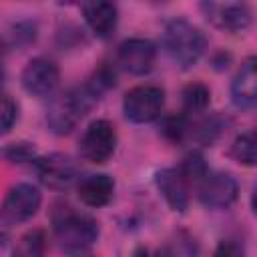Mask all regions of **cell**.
Wrapping results in <instances>:
<instances>
[{
  "label": "cell",
  "mask_w": 257,
  "mask_h": 257,
  "mask_svg": "<svg viewBox=\"0 0 257 257\" xmlns=\"http://www.w3.org/2000/svg\"><path fill=\"white\" fill-rule=\"evenodd\" d=\"M50 221L56 245L60 247V251L72 257L82 255L86 249H90L100 235L98 221L86 213L76 211L68 203H56L52 207Z\"/></svg>",
  "instance_id": "1"
},
{
  "label": "cell",
  "mask_w": 257,
  "mask_h": 257,
  "mask_svg": "<svg viewBox=\"0 0 257 257\" xmlns=\"http://www.w3.org/2000/svg\"><path fill=\"white\" fill-rule=\"evenodd\" d=\"M98 100H100V96L86 82L60 92L58 96H54L50 100V104L46 108L48 128L58 137L70 135Z\"/></svg>",
  "instance_id": "2"
},
{
  "label": "cell",
  "mask_w": 257,
  "mask_h": 257,
  "mask_svg": "<svg viewBox=\"0 0 257 257\" xmlns=\"http://www.w3.org/2000/svg\"><path fill=\"white\" fill-rule=\"evenodd\" d=\"M163 46L169 58L183 70L193 68L207 50V36L185 18H173L163 28Z\"/></svg>",
  "instance_id": "3"
},
{
  "label": "cell",
  "mask_w": 257,
  "mask_h": 257,
  "mask_svg": "<svg viewBox=\"0 0 257 257\" xmlns=\"http://www.w3.org/2000/svg\"><path fill=\"white\" fill-rule=\"evenodd\" d=\"M42 205V193L32 183L12 185L0 203V225L16 227L30 221Z\"/></svg>",
  "instance_id": "4"
},
{
  "label": "cell",
  "mask_w": 257,
  "mask_h": 257,
  "mask_svg": "<svg viewBox=\"0 0 257 257\" xmlns=\"http://www.w3.org/2000/svg\"><path fill=\"white\" fill-rule=\"evenodd\" d=\"M165 90L157 84H139L124 92L122 114L135 124H147L163 116Z\"/></svg>",
  "instance_id": "5"
},
{
  "label": "cell",
  "mask_w": 257,
  "mask_h": 257,
  "mask_svg": "<svg viewBox=\"0 0 257 257\" xmlns=\"http://www.w3.org/2000/svg\"><path fill=\"white\" fill-rule=\"evenodd\" d=\"M116 143H118V135L114 124L106 118H96L84 128L78 141V155L86 163L104 165L114 155Z\"/></svg>",
  "instance_id": "6"
},
{
  "label": "cell",
  "mask_w": 257,
  "mask_h": 257,
  "mask_svg": "<svg viewBox=\"0 0 257 257\" xmlns=\"http://www.w3.org/2000/svg\"><path fill=\"white\" fill-rule=\"evenodd\" d=\"M32 169L38 181L52 189V191H66L78 181V167L76 163L62 153H50L36 157L32 161Z\"/></svg>",
  "instance_id": "7"
},
{
  "label": "cell",
  "mask_w": 257,
  "mask_h": 257,
  "mask_svg": "<svg viewBox=\"0 0 257 257\" xmlns=\"http://www.w3.org/2000/svg\"><path fill=\"white\" fill-rule=\"evenodd\" d=\"M197 197L207 209H229L239 199V183L231 173L209 171L197 183Z\"/></svg>",
  "instance_id": "8"
},
{
  "label": "cell",
  "mask_w": 257,
  "mask_h": 257,
  "mask_svg": "<svg viewBox=\"0 0 257 257\" xmlns=\"http://www.w3.org/2000/svg\"><path fill=\"white\" fill-rule=\"evenodd\" d=\"M157 44L149 38H126L116 48L114 64L133 76H145L155 68Z\"/></svg>",
  "instance_id": "9"
},
{
  "label": "cell",
  "mask_w": 257,
  "mask_h": 257,
  "mask_svg": "<svg viewBox=\"0 0 257 257\" xmlns=\"http://www.w3.org/2000/svg\"><path fill=\"white\" fill-rule=\"evenodd\" d=\"M20 82L30 96H36V98L50 96L60 84V68L52 58H46V56L30 58L22 68Z\"/></svg>",
  "instance_id": "10"
},
{
  "label": "cell",
  "mask_w": 257,
  "mask_h": 257,
  "mask_svg": "<svg viewBox=\"0 0 257 257\" xmlns=\"http://www.w3.org/2000/svg\"><path fill=\"white\" fill-rule=\"evenodd\" d=\"M201 10L215 28L231 34L247 30L253 20L251 6L245 2H203Z\"/></svg>",
  "instance_id": "11"
},
{
  "label": "cell",
  "mask_w": 257,
  "mask_h": 257,
  "mask_svg": "<svg viewBox=\"0 0 257 257\" xmlns=\"http://www.w3.org/2000/svg\"><path fill=\"white\" fill-rule=\"evenodd\" d=\"M155 185L159 189V193L163 195V199L167 201V205L177 211V213H185L191 201V183L189 179L179 171V167H167L157 171L155 175Z\"/></svg>",
  "instance_id": "12"
},
{
  "label": "cell",
  "mask_w": 257,
  "mask_h": 257,
  "mask_svg": "<svg viewBox=\"0 0 257 257\" xmlns=\"http://www.w3.org/2000/svg\"><path fill=\"white\" fill-rule=\"evenodd\" d=\"M76 195L84 207H90V209L106 207L114 195V179L106 173L84 175L76 183Z\"/></svg>",
  "instance_id": "13"
},
{
  "label": "cell",
  "mask_w": 257,
  "mask_h": 257,
  "mask_svg": "<svg viewBox=\"0 0 257 257\" xmlns=\"http://www.w3.org/2000/svg\"><path fill=\"white\" fill-rule=\"evenodd\" d=\"M255 56H249L241 62L239 70L231 80V102L241 108L249 110L257 102V70H255Z\"/></svg>",
  "instance_id": "14"
},
{
  "label": "cell",
  "mask_w": 257,
  "mask_h": 257,
  "mask_svg": "<svg viewBox=\"0 0 257 257\" xmlns=\"http://www.w3.org/2000/svg\"><path fill=\"white\" fill-rule=\"evenodd\" d=\"M82 18L96 38H110L118 24V8L112 2H86L80 6Z\"/></svg>",
  "instance_id": "15"
},
{
  "label": "cell",
  "mask_w": 257,
  "mask_h": 257,
  "mask_svg": "<svg viewBox=\"0 0 257 257\" xmlns=\"http://www.w3.org/2000/svg\"><path fill=\"white\" fill-rule=\"evenodd\" d=\"M227 116L221 112H207L203 116H195L191 122V139L197 141L199 145H213L227 128Z\"/></svg>",
  "instance_id": "16"
},
{
  "label": "cell",
  "mask_w": 257,
  "mask_h": 257,
  "mask_svg": "<svg viewBox=\"0 0 257 257\" xmlns=\"http://www.w3.org/2000/svg\"><path fill=\"white\" fill-rule=\"evenodd\" d=\"M181 112H185L191 118L201 116L203 112H207V106L211 102V90L205 82H189L181 92Z\"/></svg>",
  "instance_id": "17"
},
{
  "label": "cell",
  "mask_w": 257,
  "mask_h": 257,
  "mask_svg": "<svg viewBox=\"0 0 257 257\" xmlns=\"http://www.w3.org/2000/svg\"><path fill=\"white\" fill-rule=\"evenodd\" d=\"M191 122L193 118L187 116L185 112H173V114L161 116V135L169 143L181 145L191 139Z\"/></svg>",
  "instance_id": "18"
},
{
  "label": "cell",
  "mask_w": 257,
  "mask_h": 257,
  "mask_svg": "<svg viewBox=\"0 0 257 257\" xmlns=\"http://www.w3.org/2000/svg\"><path fill=\"white\" fill-rule=\"evenodd\" d=\"M44 251L46 233L42 229H30L16 241L10 257H44Z\"/></svg>",
  "instance_id": "19"
},
{
  "label": "cell",
  "mask_w": 257,
  "mask_h": 257,
  "mask_svg": "<svg viewBox=\"0 0 257 257\" xmlns=\"http://www.w3.org/2000/svg\"><path fill=\"white\" fill-rule=\"evenodd\" d=\"M229 155L235 163L243 165V167H253L257 163V143H255V133L247 131L235 137V141L231 143Z\"/></svg>",
  "instance_id": "20"
},
{
  "label": "cell",
  "mask_w": 257,
  "mask_h": 257,
  "mask_svg": "<svg viewBox=\"0 0 257 257\" xmlns=\"http://www.w3.org/2000/svg\"><path fill=\"white\" fill-rule=\"evenodd\" d=\"M0 157L6 161V163H12V165H24V163H30L38 157L36 155V149L32 143H26V141H16V143H8L2 151H0Z\"/></svg>",
  "instance_id": "21"
},
{
  "label": "cell",
  "mask_w": 257,
  "mask_h": 257,
  "mask_svg": "<svg viewBox=\"0 0 257 257\" xmlns=\"http://www.w3.org/2000/svg\"><path fill=\"white\" fill-rule=\"evenodd\" d=\"M179 171L189 179L191 185H197L207 173H209V167L205 163V157L199 153V151H191L189 155L183 157V161L177 165Z\"/></svg>",
  "instance_id": "22"
},
{
  "label": "cell",
  "mask_w": 257,
  "mask_h": 257,
  "mask_svg": "<svg viewBox=\"0 0 257 257\" xmlns=\"http://www.w3.org/2000/svg\"><path fill=\"white\" fill-rule=\"evenodd\" d=\"M18 118V104L12 96L0 92V137L10 133Z\"/></svg>",
  "instance_id": "23"
},
{
  "label": "cell",
  "mask_w": 257,
  "mask_h": 257,
  "mask_svg": "<svg viewBox=\"0 0 257 257\" xmlns=\"http://www.w3.org/2000/svg\"><path fill=\"white\" fill-rule=\"evenodd\" d=\"M213 257H247L245 247L235 239H223L213 251Z\"/></svg>",
  "instance_id": "24"
},
{
  "label": "cell",
  "mask_w": 257,
  "mask_h": 257,
  "mask_svg": "<svg viewBox=\"0 0 257 257\" xmlns=\"http://www.w3.org/2000/svg\"><path fill=\"white\" fill-rule=\"evenodd\" d=\"M153 257H177V255H175V251L171 247H161Z\"/></svg>",
  "instance_id": "25"
},
{
  "label": "cell",
  "mask_w": 257,
  "mask_h": 257,
  "mask_svg": "<svg viewBox=\"0 0 257 257\" xmlns=\"http://www.w3.org/2000/svg\"><path fill=\"white\" fill-rule=\"evenodd\" d=\"M2 82H4V68H2V64H0V86H2Z\"/></svg>",
  "instance_id": "26"
},
{
  "label": "cell",
  "mask_w": 257,
  "mask_h": 257,
  "mask_svg": "<svg viewBox=\"0 0 257 257\" xmlns=\"http://www.w3.org/2000/svg\"><path fill=\"white\" fill-rule=\"evenodd\" d=\"M2 245H4V235L0 233V247H2Z\"/></svg>",
  "instance_id": "27"
},
{
  "label": "cell",
  "mask_w": 257,
  "mask_h": 257,
  "mask_svg": "<svg viewBox=\"0 0 257 257\" xmlns=\"http://www.w3.org/2000/svg\"><path fill=\"white\" fill-rule=\"evenodd\" d=\"M2 52H4V44L0 42V56H2Z\"/></svg>",
  "instance_id": "28"
},
{
  "label": "cell",
  "mask_w": 257,
  "mask_h": 257,
  "mask_svg": "<svg viewBox=\"0 0 257 257\" xmlns=\"http://www.w3.org/2000/svg\"><path fill=\"white\" fill-rule=\"evenodd\" d=\"M76 257H90V255H84V253H82V255H76Z\"/></svg>",
  "instance_id": "29"
}]
</instances>
